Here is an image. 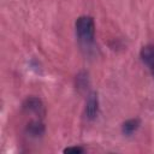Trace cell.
Returning <instances> with one entry per match:
<instances>
[{
    "mask_svg": "<svg viewBox=\"0 0 154 154\" xmlns=\"http://www.w3.org/2000/svg\"><path fill=\"white\" fill-rule=\"evenodd\" d=\"M99 111V101H97V96L96 94L91 93L87 100L85 103V108H84V114L88 119H94L97 114Z\"/></svg>",
    "mask_w": 154,
    "mask_h": 154,
    "instance_id": "7a4b0ae2",
    "label": "cell"
},
{
    "mask_svg": "<svg viewBox=\"0 0 154 154\" xmlns=\"http://www.w3.org/2000/svg\"><path fill=\"white\" fill-rule=\"evenodd\" d=\"M141 58L146 65L152 67L154 65V46L149 45L142 48L141 51Z\"/></svg>",
    "mask_w": 154,
    "mask_h": 154,
    "instance_id": "277c9868",
    "label": "cell"
},
{
    "mask_svg": "<svg viewBox=\"0 0 154 154\" xmlns=\"http://www.w3.org/2000/svg\"><path fill=\"white\" fill-rule=\"evenodd\" d=\"M24 108L28 112H32V113H37V114H41L43 112L42 102H41V100H38L36 97L26 99L24 102Z\"/></svg>",
    "mask_w": 154,
    "mask_h": 154,
    "instance_id": "3957f363",
    "label": "cell"
},
{
    "mask_svg": "<svg viewBox=\"0 0 154 154\" xmlns=\"http://www.w3.org/2000/svg\"><path fill=\"white\" fill-rule=\"evenodd\" d=\"M84 149L81 148V147H70V148H66L64 152L65 153H73V154H78V153H82Z\"/></svg>",
    "mask_w": 154,
    "mask_h": 154,
    "instance_id": "52a82bcc",
    "label": "cell"
},
{
    "mask_svg": "<svg viewBox=\"0 0 154 154\" xmlns=\"http://www.w3.org/2000/svg\"><path fill=\"white\" fill-rule=\"evenodd\" d=\"M76 32L79 40L84 43H90L94 40L95 24L94 19L89 16H82L76 20Z\"/></svg>",
    "mask_w": 154,
    "mask_h": 154,
    "instance_id": "6da1fadb",
    "label": "cell"
},
{
    "mask_svg": "<svg viewBox=\"0 0 154 154\" xmlns=\"http://www.w3.org/2000/svg\"><path fill=\"white\" fill-rule=\"evenodd\" d=\"M150 70H152V72H153V75H154V65L150 67Z\"/></svg>",
    "mask_w": 154,
    "mask_h": 154,
    "instance_id": "ba28073f",
    "label": "cell"
},
{
    "mask_svg": "<svg viewBox=\"0 0 154 154\" xmlns=\"http://www.w3.org/2000/svg\"><path fill=\"white\" fill-rule=\"evenodd\" d=\"M140 126V120L138 119H130V120H126L124 124H123V132L125 135H131L134 134Z\"/></svg>",
    "mask_w": 154,
    "mask_h": 154,
    "instance_id": "5b68a950",
    "label": "cell"
},
{
    "mask_svg": "<svg viewBox=\"0 0 154 154\" xmlns=\"http://www.w3.org/2000/svg\"><path fill=\"white\" fill-rule=\"evenodd\" d=\"M28 132L31 135V136H40L43 134L45 131V126L41 122L38 120H35V122H31L29 125H28Z\"/></svg>",
    "mask_w": 154,
    "mask_h": 154,
    "instance_id": "8992f818",
    "label": "cell"
}]
</instances>
